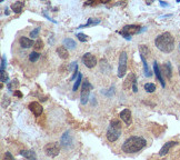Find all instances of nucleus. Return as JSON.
Masks as SVG:
<instances>
[{
    "mask_svg": "<svg viewBox=\"0 0 180 160\" xmlns=\"http://www.w3.org/2000/svg\"><path fill=\"white\" fill-rule=\"evenodd\" d=\"M155 45L160 51L169 53L175 49V38L170 32H163L156 38Z\"/></svg>",
    "mask_w": 180,
    "mask_h": 160,
    "instance_id": "obj_1",
    "label": "nucleus"
},
{
    "mask_svg": "<svg viewBox=\"0 0 180 160\" xmlns=\"http://www.w3.org/2000/svg\"><path fill=\"white\" fill-rule=\"evenodd\" d=\"M146 145H147L146 139H144L142 137L132 136L124 142V145H122V150H124V152H127V153H135L140 151L142 148H145Z\"/></svg>",
    "mask_w": 180,
    "mask_h": 160,
    "instance_id": "obj_2",
    "label": "nucleus"
},
{
    "mask_svg": "<svg viewBox=\"0 0 180 160\" xmlns=\"http://www.w3.org/2000/svg\"><path fill=\"white\" fill-rule=\"evenodd\" d=\"M120 132H121V124L119 120H114L110 124V127L108 128L107 131V138L110 142H114L120 137Z\"/></svg>",
    "mask_w": 180,
    "mask_h": 160,
    "instance_id": "obj_3",
    "label": "nucleus"
},
{
    "mask_svg": "<svg viewBox=\"0 0 180 160\" xmlns=\"http://www.w3.org/2000/svg\"><path fill=\"white\" fill-rule=\"evenodd\" d=\"M140 32V27L137 26V24H128V26H124L121 30L119 31V34L121 36H124L127 40H130L131 39L132 35H136Z\"/></svg>",
    "mask_w": 180,
    "mask_h": 160,
    "instance_id": "obj_4",
    "label": "nucleus"
},
{
    "mask_svg": "<svg viewBox=\"0 0 180 160\" xmlns=\"http://www.w3.org/2000/svg\"><path fill=\"white\" fill-rule=\"evenodd\" d=\"M44 151L48 157L54 158L59 155V152H60V147H59V145L57 142H51L45 146Z\"/></svg>",
    "mask_w": 180,
    "mask_h": 160,
    "instance_id": "obj_5",
    "label": "nucleus"
},
{
    "mask_svg": "<svg viewBox=\"0 0 180 160\" xmlns=\"http://www.w3.org/2000/svg\"><path fill=\"white\" fill-rule=\"evenodd\" d=\"M127 72V52L122 51L119 57V67H118V77H124Z\"/></svg>",
    "mask_w": 180,
    "mask_h": 160,
    "instance_id": "obj_6",
    "label": "nucleus"
},
{
    "mask_svg": "<svg viewBox=\"0 0 180 160\" xmlns=\"http://www.w3.org/2000/svg\"><path fill=\"white\" fill-rule=\"evenodd\" d=\"M93 89V86L90 85V83L88 80H85L82 83V89H81V104H86L89 99L90 90Z\"/></svg>",
    "mask_w": 180,
    "mask_h": 160,
    "instance_id": "obj_7",
    "label": "nucleus"
},
{
    "mask_svg": "<svg viewBox=\"0 0 180 160\" xmlns=\"http://www.w3.org/2000/svg\"><path fill=\"white\" fill-rule=\"evenodd\" d=\"M124 89H130V88H132V91L134 92L138 91V88H137V79L134 73H130V75L128 76V78H127L126 81H124Z\"/></svg>",
    "mask_w": 180,
    "mask_h": 160,
    "instance_id": "obj_8",
    "label": "nucleus"
},
{
    "mask_svg": "<svg viewBox=\"0 0 180 160\" xmlns=\"http://www.w3.org/2000/svg\"><path fill=\"white\" fill-rule=\"evenodd\" d=\"M82 62L88 68H93V67L97 65V59H96V57L93 56V55H91L90 52H87L83 55Z\"/></svg>",
    "mask_w": 180,
    "mask_h": 160,
    "instance_id": "obj_9",
    "label": "nucleus"
},
{
    "mask_svg": "<svg viewBox=\"0 0 180 160\" xmlns=\"http://www.w3.org/2000/svg\"><path fill=\"white\" fill-rule=\"evenodd\" d=\"M29 109L34 112V115L36 117H39L40 115L42 114V111H44V108L41 107V104H40L39 102H36V101L31 102V104H29Z\"/></svg>",
    "mask_w": 180,
    "mask_h": 160,
    "instance_id": "obj_10",
    "label": "nucleus"
},
{
    "mask_svg": "<svg viewBox=\"0 0 180 160\" xmlns=\"http://www.w3.org/2000/svg\"><path fill=\"white\" fill-rule=\"evenodd\" d=\"M120 118L121 120H124V122L128 126H130L132 122V118H131V111L129 109H124L120 112Z\"/></svg>",
    "mask_w": 180,
    "mask_h": 160,
    "instance_id": "obj_11",
    "label": "nucleus"
},
{
    "mask_svg": "<svg viewBox=\"0 0 180 160\" xmlns=\"http://www.w3.org/2000/svg\"><path fill=\"white\" fill-rule=\"evenodd\" d=\"M71 143H72V139H71L70 132L66 131V132L62 135V137H61V145H62L65 148H67L68 146H71Z\"/></svg>",
    "mask_w": 180,
    "mask_h": 160,
    "instance_id": "obj_12",
    "label": "nucleus"
},
{
    "mask_svg": "<svg viewBox=\"0 0 180 160\" xmlns=\"http://www.w3.org/2000/svg\"><path fill=\"white\" fill-rule=\"evenodd\" d=\"M153 71H155V73H156V77L158 78V80L160 81L161 86L165 88L166 87L165 80H163V78H162V75H161V71H160V69H159V66H158V63H157V61L153 62Z\"/></svg>",
    "mask_w": 180,
    "mask_h": 160,
    "instance_id": "obj_13",
    "label": "nucleus"
},
{
    "mask_svg": "<svg viewBox=\"0 0 180 160\" xmlns=\"http://www.w3.org/2000/svg\"><path fill=\"white\" fill-rule=\"evenodd\" d=\"M175 145H177V142H176V141H169V142H167L166 145H163V147L160 149V151H159V155H160V156L167 155V153H168V151L170 150V149L172 148Z\"/></svg>",
    "mask_w": 180,
    "mask_h": 160,
    "instance_id": "obj_14",
    "label": "nucleus"
},
{
    "mask_svg": "<svg viewBox=\"0 0 180 160\" xmlns=\"http://www.w3.org/2000/svg\"><path fill=\"white\" fill-rule=\"evenodd\" d=\"M57 53H58V56L60 57L61 59H63V60L68 59V57H69V52L65 46L58 47V48H57Z\"/></svg>",
    "mask_w": 180,
    "mask_h": 160,
    "instance_id": "obj_15",
    "label": "nucleus"
},
{
    "mask_svg": "<svg viewBox=\"0 0 180 160\" xmlns=\"http://www.w3.org/2000/svg\"><path fill=\"white\" fill-rule=\"evenodd\" d=\"M19 44L22 48H30V47H32V45H34V42H32L31 39L26 38V37H21L19 39Z\"/></svg>",
    "mask_w": 180,
    "mask_h": 160,
    "instance_id": "obj_16",
    "label": "nucleus"
},
{
    "mask_svg": "<svg viewBox=\"0 0 180 160\" xmlns=\"http://www.w3.org/2000/svg\"><path fill=\"white\" fill-rule=\"evenodd\" d=\"M24 3H22V1H17V3L11 5V9L15 13H20V12L22 11V9H24Z\"/></svg>",
    "mask_w": 180,
    "mask_h": 160,
    "instance_id": "obj_17",
    "label": "nucleus"
},
{
    "mask_svg": "<svg viewBox=\"0 0 180 160\" xmlns=\"http://www.w3.org/2000/svg\"><path fill=\"white\" fill-rule=\"evenodd\" d=\"M20 155L22 156V157H24L26 159H36V153L34 152L32 150H22L21 152H20Z\"/></svg>",
    "mask_w": 180,
    "mask_h": 160,
    "instance_id": "obj_18",
    "label": "nucleus"
},
{
    "mask_svg": "<svg viewBox=\"0 0 180 160\" xmlns=\"http://www.w3.org/2000/svg\"><path fill=\"white\" fill-rule=\"evenodd\" d=\"M139 51H140V56H144L145 58L150 55V50H149V48L146 45H140L139 46Z\"/></svg>",
    "mask_w": 180,
    "mask_h": 160,
    "instance_id": "obj_19",
    "label": "nucleus"
},
{
    "mask_svg": "<svg viewBox=\"0 0 180 160\" xmlns=\"http://www.w3.org/2000/svg\"><path fill=\"white\" fill-rule=\"evenodd\" d=\"M140 59H141V61H142V63H144L145 76H146V77H151V72H150V70H149V67H148V63H147V61H146V58H145L144 56H140Z\"/></svg>",
    "mask_w": 180,
    "mask_h": 160,
    "instance_id": "obj_20",
    "label": "nucleus"
},
{
    "mask_svg": "<svg viewBox=\"0 0 180 160\" xmlns=\"http://www.w3.org/2000/svg\"><path fill=\"white\" fill-rule=\"evenodd\" d=\"M63 46L68 47L69 49H75V48H76V42L73 41L72 39L66 38L65 40H63Z\"/></svg>",
    "mask_w": 180,
    "mask_h": 160,
    "instance_id": "obj_21",
    "label": "nucleus"
},
{
    "mask_svg": "<svg viewBox=\"0 0 180 160\" xmlns=\"http://www.w3.org/2000/svg\"><path fill=\"white\" fill-rule=\"evenodd\" d=\"M100 24V20H95L93 19V18H90V19H88V22L86 24H81V26H79V28H87V27L89 26H95V24Z\"/></svg>",
    "mask_w": 180,
    "mask_h": 160,
    "instance_id": "obj_22",
    "label": "nucleus"
},
{
    "mask_svg": "<svg viewBox=\"0 0 180 160\" xmlns=\"http://www.w3.org/2000/svg\"><path fill=\"white\" fill-rule=\"evenodd\" d=\"M81 80H82V75L79 72L78 77H77V80L75 81V85H73V87H72V91H77V89H78L79 86H80V83H81Z\"/></svg>",
    "mask_w": 180,
    "mask_h": 160,
    "instance_id": "obj_23",
    "label": "nucleus"
},
{
    "mask_svg": "<svg viewBox=\"0 0 180 160\" xmlns=\"http://www.w3.org/2000/svg\"><path fill=\"white\" fill-rule=\"evenodd\" d=\"M163 69H165V75L168 78H171V66L169 62H166V65L163 66Z\"/></svg>",
    "mask_w": 180,
    "mask_h": 160,
    "instance_id": "obj_24",
    "label": "nucleus"
},
{
    "mask_svg": "<svg viewBox=\"0 0 180 160\" xmlns=\"http://www.w3.org/2000/svg\"><path fill=\"white\" fill-rule=\"evenodd\" d=\"M39 57H40V55L37 52V51H32V52L29 55V60L31 61V62H36V61L39 59Z\"/></svg>",
    "mask_w": 180,
    "mask_h": 160,
    "instance_id": "obj_25",
    "label": "nucleus"
},
{
    "mask_svg": "<svg viewBox=\"0 0 180 160\" xmlns=\"http://www.w3.org/2000/svg\"><path fill=\"white\" fill-rule=\"evenodd\" d=\"M34 48L36 49L37 51L41 50V49L44 48V41H42L41 39H37L36 42H34Z\"/></svg>",
    "mask_w": 180,
    "mask_h": 160,
    "instance_id": "obj_26",
    "label": "nucleus"
},
{
    "mask_svg": "<svg viewBox=\"0 0 180 160\" xmlns=\"http://www.w3.org/2000/svg\"><path fill=\"white\" fill-rule=\"evenodd\" d=\"M145 90H146L147 92H153L155 90H156V86L153 85V83H146L145 85Z\"/></svg>",
    "mask_w": 180,
    "mask_h": 160,
    "instance_id": "obj_27",
    "label": "nucleus"
},
{
    "mask_svg": "<svg viewBox=\"0 0 180 160\" xmlns=\"http://www.w3.org/2000/svg\"><path fill=\"white\" fill-rule=\"evenodd\" d=\"M40 31V28L39 27H37L36 29L32 30L31 32H30V37H32V38H34V37H38V34H39Z\"/></svg>",
    "mask_w": 180,
    "mask_h": 160,
    "instance_id": "obj_28",
    "label": "nucleus"
},
{
    "mask_svg": "<svg viewBox=\"0 0 180 160\" xmlns=\"http://www.w3.org/2000/svg\"><path fill=\"white\" fill-rule=\"evenodd\" d=\"M3 160H15V158L12 157V155L10 152H6L5 153V156H3Z\"/></svg>",
    "mask_w": 180,
    "mask_h": 160,
    "instance_id": "obj_29",
    "label": "nucleus"
},
{
    "mask_svg": "<svg viewBox=\"0 0 180 160\" xmlns=\"http://www.w3.org/2000/svg\"><path fill=\"white\" fill-rule=\"evenodd\" d=\"M77 38H78L81 42H85L86 40H87V36H86V35H83V34H78V35H77Z\"/></svg>",
    "mask_w": 180,
    "mask_h": 160,
    "instance_id": "obj_30",
    "label": "nucleus"
},
{
    "mask_svg": "<svg viewBox=\"0 0 180 160\" xmlns=\"http://www.w3.org/2000/svg\"><path fill=\"white\" fill-rule=\"evenodd\" d=\"M8 81V76L5 71H1V83H7Z\"/></svg>",
    "mask_w": 180,
    "mask_h": 160,
    "instance_id": "obj_31",
    "label": "nucleus"
},
{
    "mask_svg": "<svg viewBox=\"0 0 180 160\" xmlns=\"http://www.w3.org/2000/svg\"><path fill=\"white\" fill-rule=\"evenodd\" d=\"M5 67H6V57L3 56L1 57V71H5Z\"/></svg>",
    "mask_w": 180,
    "mask_h": 160,
    "instance_id": "obj_32",
    "label": "nucleus"
},
{
    "mask_svg": "<svg viewBox=\"0 0 180 160\" xmlns=\"http://www.w3.org/2000/svg\"><path fill=\"white\" fill-rule=\"evenodd\" d=\"M160 5L162 6V7H168V3H163V1H160Z\"/></svg>",
    "mask_w": 180,
    "mask_h": 160,
    "instance_id": "obj_33",
    "label": "nucleus"
},
{
    "mask_svg": "<svg viewBox=\"0 0 180 160\" xmlns=\"http://www.w3.org/2000/svg\"><path fill=\"white\" fill-rule=\"evenodd\" d=\"M15 95H16V96H18V97H21V96H22L21 93H20V92L18 91V90H17V91H15Z\"/></svg>",
    "mask_w": 180,
    "mask_h": 160,
    "instance_id": "obj_34",
    "label": "nucleus"
},
{
    "mask_svg": "<svg viewBox=\"0 0 180 160\" xmlns=\"http://www.w3.org/2000/svg\"><path fill=\"white\" fill-rule=\"evenodd\" d=\"M28 160H36V159H28Z\"/></svg>",
    "mask_w": 180,
    "mask_h": 160,
    "instance_id": "obj_35",
    "label": "nucleus"
},
{
    "mask_svg": "<svg viewBox=\"0 0 180 160\" xmlns=\"http://www.w3.org/2000/svg\"><path fill=\"white\" fill-rule=\"evenodd\" d=\"M179 50H180V45H179Z\"/></svg>",
    "mask_w": 180,
    "mask_h": 160,
    "instance_id": "obj_36",
    "label": "nucleus"
}]
</instances>
